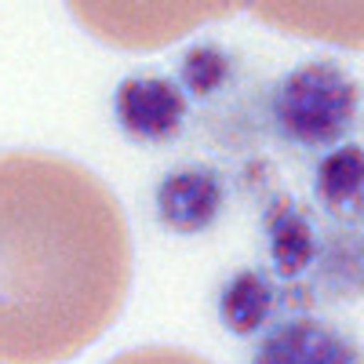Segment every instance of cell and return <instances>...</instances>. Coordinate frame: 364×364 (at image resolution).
<instances>
[{"mask_svg":"<svg viewBox=\"0 0 364 364\" xmlns=\"http://www.w3.org/2000/svg\"><path fill=\"white\" fill-rule=\"evenodd\" d=\"M128 281V219L102 178L58 154H0V360L80 353Z\"/></svg>","mask_w":364,"mask_h":364,"instance_id":"obj_1","label":"cell"},{"mask_svg":"<svg viewBox=\"0 0 364 364\" xmlns=\"http://www.w3.org/2000/svg\"><path fill=\"white\" fill-rule=\"evenodd\" d=\"M91 37L120 51H157L211 18H226L237 0H66Z\"/></svg>","mask_w":364,"mask_h":364,"instance_id":"obj_2","label":"cell"},{"mask_svg":"<svg viewBox=\"0 0 364 364\" xmlns=\"http://www.w3.org/2000/svg\"><path fill=\"white\" fill-rule=\"evenodd\" d=\"M259 22L291 37L364 48V0H237Z\"/></svg>","mask_w":364,"mask_h":364,"instance_id":"obj_3","label":"cell"},{"mask_svg":"<svg viewBox=\"0 0 364 364\" xmlns=\"http://www.w3.org/2000/svg\"><path fill=\"white\" fill-rule=\"evenodd\" d=\"M281 117L288 132L306 142L336 139L350 117V91H331L328 84H295L281 106Z\"/></svg>","mask_w":364,"mask_h":364,"instance_id":"obj_4","label":"cell"},{"mask_svg":"<svg viewBox=\"0 0 364 364\" xmlns=\"http://www.w3.org/2000/svg\"><path fill=\"white\" fill-rule=\"evenodd\" d=\"M223 190L208 171H175L161 186V215L171 230H204L219 211Z\"/></svg>","mask_w":364,"mask_h":364,"instance_id":"obj_5","label":"cell"},{"mask_svg":"<svg viewBox=\"0 0 364 364\" xmlns=\"http://www.w3.org/2000/svg\"><path fill=\"white\" fill-rule=\"evenodd\" d=\"M182 102L168 87H154V99H146V87H128V95H120V120L146 139H161L175 128Z\"/></svg>","mask_w":364,"mask_h":364,"instance_id":"obj_6","label":"cell"},{"mask_svg":"<svg viewBox=\"0 0 364 364\" xmlns=\"http://www.w3.org/2000/svg\"><path fill=\"white\" fill-rule=\"evenodd\" d=\"M317 190L328 204H346L357 200L364 193V154L353 146L331 154L321 164V178H317Z\"/></svg>","mask_w":364,"mask_h":364,"instance_id":"obj_7","label":"cell"},{"mask_svg":"<svg viewBox=\"0 0 364 364\" xmlns=\"http://www.w3.org/2000/svg\"><path fill=\"white\" fill-rule=\"evenodd\" d=\"M266 306H269V291H266V284L255 277V273L237 277L226 288V295H223V317H226V324L233 331H252L255 324H262Z\"/></svg>","mask_w":364,"mask_h":364,"instance_id":"obj_8","label":"cell"},{"mask_svg":"<svg viewBox=\"0 0 364 364\" xmlns=\"http://www.w3.org/2000/svg\"><path fill=\"white\" fill-rule=\"evenodd\" d=\"M273 255H277L281 273H295L302 262L310 259V230L299 219L277 223L273 226Z\"/></svg>","mask_w":364,"mask_h":364,"instance_id":"obj_9","label":"cell"}]
</instances>
